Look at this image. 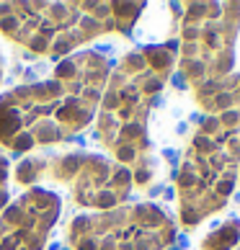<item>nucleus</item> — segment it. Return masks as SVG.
I'll return each instance as SVG.
<instances>
[{"instance_id": "obj_10", "label": "nucleus", "mask_w": 240, "mask_h": 250, "mask_svg": "<svg viewBox=\"0 0 240 250\" xmlns=\"http://www.w3.org/2000/svg\"><path fill=\"white\" fill-rule=\"evenodd\" d=\"M238 240H240V222L230 219V222H225V225H219L215 232L204 240L201 248L204 250H230Z\"/></svg>"}, {"instance_id": "obj_9", "label": "nucleus", "mask_w": 240, "mask_h": 250, "mask_svg": "<svg viewBox=\"0 0 240 250\" xmlns=\"http://www.w3.org/2000/svg\"><path fill=\"white\" fill-rule=\"evenodd\" d=\"M196 104L209 114H222L227 108H240V72H233L222 80L194 90Z\"/></svg>"}, {"instance_id": "obj_6", "label": "nucleus", "mask_w": 240, "mask_h": 250, "mask_svg": "<svg viewBox=\"0 0 240 250\" xmlns=\"http://www.w3.org/2000/svg\"><path fill=\"white\" fill-rule=\"evenodd\" d=\"M42 175L67 186L72 201L90 211H106L122 207L134 186L132 173L124 165H119L114 157L98 152L52 155L49 160L26 157L16 168V181L23 183V186H31Z\"/></svg>"}, {"instance_id": "obj_3", "label": "nucleus", "mask_w": 240, "mask_h": 250, "mask_svg": "<svg viewBox=\"0 0 240 250\" xmlns=\"http://www.w3.org/2000/svg\"><path fill=\"white\" fill-rule=\"evenodd\" d=\"M142 11L145 3H0V34L65 60L101 34H129Z\"/></svg>"}, {"instance_id": "obj_4", "label": "nucleus", "mask_w": 240, "mask_h": 250, "mask_svg": "<svg viewBox=\"0 0 240 250\" xmlns=\"http://www.w3.org/2000/svg\"><path fill=\"white\" fill-rule=\"evenodd\" d=\"M240 173V108L209 114L181 160L176 191L178 214L196 227L230 201Z\"/></svg>"}, {"instance_id": "obj_13", "label": "nucleus", "mask_w": 240, "mask_h": 250, "mask_svg": "<svg viewBox=\"0 0 240 250\" xmlns=\"http://www.w3.org/2000/svg\"><path fill=\"white\" fill-rule=\"evenodd\" d=\"M238 183H240V173H238Z\"/></svg>"}, {"instance_id": "obj_11", "label": "nucleus", "mask_w": 240, "mask_h": 250, "mask_svg": "<svg viewBox=\"0 0 240 250\" xmlns=\"http://www.w3.org/2000/svg\"><path fill=\"white\" fill-rule=\"evenodd\" d=\"M8 178H11V163L0 152V211L11 204V191H8Z\"/></svg>"}, {"instance_id": "obj_5", "label": "nucleus", "mask_w": 240, "mask_h": 250, "mask_svg": "<svg viewBox=\"0 0 240 250\" xmlns=\"http://www.w3.org/2000/svg\"><path fill=\"white\" fill-rule=\"evenodd\" d=\"M240 3H189L181 21L178 72L191 90L233 75Z\"/></svg>"}, {"instance_id": "obj_12", "label": "nucleus", "mask_w": 240, "mask_h": 250, "mask_svg": "<svg viewBox=\"0 0 240 250\" xmlns=\"http://www.w3.org/2000/svg\"><path fill=\"white\" fill-rule=\"evenodd\" d=\"M0 80H3V60H0Z\"/></svg>"}, {"instance_id": "obj_8", "label": "nucleus", "mask_w": 240, "mask_h": 250, "mask_svg": "<svg viewBox=\"0 0 240 250\" xmlns=\"http://www.w3.org/2000/svg\"><path fill=\"white\" fill-rule=\"evenodd\" d=\"M62 214V196L31 186L0 211V250H42Z\"/></svg>"}, {"instance_id": "obj_7", "label": "nucleus", "mask_w": 240, "mask_h": 250, "mask_svg": "<svg viewBox=\"0 0 240 250\" xmlns=\"http://www.w3.org/2000/svg\"><path fill=\"white\" fill-rule=\"evenodd\" d=\"M176 235L168 211L147 201L88 211L72 219L67 229L75 250H168Z\"/></svg>"}, {"instance_id": "obj_1", "label": "nucleus", "mask_w": 240, "mask_h": 250, "mask_svg": "<svg viewBox=\"0 0 240 250\" xmlns=\"http://www.w3.org/2000/svg\"><path fill=\"white\" fill-rule=\"evenodd\" d=\"M111 67L101 49H80L60 60L49 80L0 96V150L31 152L80 134L96 122Z\"/></svg>"}, {"instance_id": "obj_2", "label": "nucleus", "mask_w": 240, "mask_h": 250, "mask_svg": "<svg viewBox=\"0 0 240 250\" xmlns=\"http://www.w3.org/2000/svg\"><path fill=\"white\" fill-rule=\"evenodd\" d=\"M178 64V44H150L132 49L109 72L96 114V137L104 150L132 173L134 183L153 178L150 114Z\"/></svg>"}]
</instances>
